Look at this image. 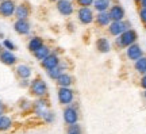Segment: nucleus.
<instances>
[{"label":"nucleus","instance_id":"bb28decb","mask_svg":"<svg viewBox=\"0 0 146 134\" xmlns=\"http://www.w3.org/2000/svg\"><path fill=\"white\" fill-rule=\"evenodd\" d=\"M1 46L4 50H10V52H15L16 50V45L14 43V41H11L10 38H4L1 42Z\"/></svg>","mask_w":146,"mask_h":134},{"label":"nucleus","instance_id":"f8f14e48","mask_svg":"<svg viewBox=\"0 0 146 134\" xmlns=\"http://www.w3.org/2000/svg\"><path fill=\"white\" fill-rule=\"evenodd\" d=\"M15 76L19 80H31L33 76V68L29 64L21 62V64H16L15 65Z\"/></svg>","mask_w":146,"mask_h":134},{"label":"nucleus","instance_id":"ea45409f","mask_svg":"<svg viewBox=\"0 0 146 134\" xmlns=\"http://www.w3.org/2000/svg\"><path fill=\"white\" fill-rule=\"evenodd\" d=\"M134 1H135V3H137V4H138V3H139V0H134Z\"/></svg>","mask_w":146,"mask_h":134},{"label":"nucleus","instance_id":"c03bdc74","mask_svg":"<svg viewBox=\"0 0 146 134\" xmlns=\"http://www.w3.org/2000/svg\"><path fill=\"white\" fill-rule=\"evenodd\" d=\"M70 1H73V0H70Z\"/></svg>","mask_w":146,"mask_h":134},{"label":"nucleus","instance_id":"c9c22d12","mask_svg":"<svg viewBox=\"0 0 146 134\" xmlns=\"http://www.w3.org/2000/svg\"><path fill=\"white\" fill-rule=\"evenodd\" d=\"M47 1H49V3H54V4H56V3H57L58 0H47Z\"/></svg>","mask_w":146,"mask_h":134},{"label":"nucleus","instance_id":"cd10ccee","mask_svg":"<svg viewBox=\"0 0 146 134\" xmlns=\"http://www.w3.org/2000/svg\"><path fill=\"white\" fill-rule=\"evenodd\" d=\"M43 123H46V125H52V123H54L56 122V113L53 111V110H50L49 113L43 117V118L41 119Z\"/></svg>","mask_w":146,"mask_h":134},{"label":"nucleus","instance_id":"aec40b11","mask_svg":"<svg viewBox=\"0 0 146 134\" xmlns=\"http://www.w3.org/2000/svg\"><path fill=\"white\" fill-rule=\"evenodd\" d=\"M73 83H74V77L68 72L62 73V75L56 80V84H57L58 88H70L73 85Z\"/></svg>","mask_w":146,"mask_h":134},{"label":"nucleus","instance_id":"f03ea898","mask_svg":"<svg viewBox=\"0 0 146 134\" xmlns=\"http://www.w3.org/2000/svg\"><path fill=\"white\" fill-rule=\"evenodd\" d=\"M137 41H138V33H137V30H134L131 27L129 30H126L123 34H120L119 37L115 38V45H116V47L126 50L129 46L137 43Z\"/></svg>","mask_w":146,"mask_h":134},{"label":"nucleus","instance_id":"20e7f679","mask_svg":"<svg viewBox=\"0 0 146 134\" xmlns=\"http://www.w3.org/2000/svg\"><path fill=\"white\" fill-rule=\"evenodd\" d=\"M78 118H80V114H78V106H77L76 102H74L73 104H70V106L64 107L62 119H64V123L66 125V126L78 123Z\"/></svg>","mask_w":146,"mask_h":134},{"label":"nucleus","instance_id":"4468645a","mask_svg":"<svg viewBox=\"0 0 146 134\" xmlns=\"http://www.w3.org/2000/svg\"><path fill=\"white\" fill-rule=\"evenodd\" d=\"M142 56H145V53H143V49H142V46L138 42L126 49V57H127V60H130L131 62H135L137 60H139Z\"/></svg>","mask_w":146,"mask_h":134},{"label":"nucleus","instance_id":"412c9836","mask_svg":"<svg viewBox=\"0 0 146 134\" xmlns=\"http://www.w3.org/2000/svg\"><path fill=\"white\" fill-rule=\"evenodd\" d=\"M14 119L8 114H4L0 117V133H7L14 129Z\"/></svg>","mask_w":146,"mask_h":134},{"label":"nucleus","instance_id":"2f4dec72","mask_svg":"<svg viewBox=\"0 0 146 134\" xmlns=\"http://www.w3.org/2000/svg\"><path fill=\"white\" fill-rule=\"evenodd\" d=\"M4 114H7V104L0 99V117H1V115H4Z\"/></svg>","mask_w":146,"mask_h":134},{"label":"nucleus","instance_id":"473e14b6","mask_svg":"<svg viewBox=\"0 0 146 134\" xmlns=\"http://www.w3.org/2000/svg\"><path fill=\"white\" fill-rule=\"evenodd\" d=\"M139 87L145 91L146 89V75H142L141 77H139Z\"/></svg>","mask_w":146,"mask_h":134},{"label":"nucleus","instance_id":"a18cd8bd","mask_svg":"<svg viewBox=\"0 0 146 134\" xmlns=\"http://www.w3.org/2000/svg\"><path fill=\"white\" fill-rule=\"evenodd\" d=\"M145 46H146V43H145Z\"/></svg>","mask_w":146,"mask_h":134},{"label":"nucleus","instance_id":"e433bc0d","mask_svg":"<svg viewBox=\"0 0 146 134\" xmlns=\"http://www.w3.org/2000/svg\"><path fill=\"white\" fill-rule=\"evenodd\" d=\"M0 38H1V39H4V34H3V33H0Z\"/></svg>","mask_w":146,"mask_h":134},{"label":"nucleus","instance_id":"1a4fd4ad","mask_svg":"<svg viewBox=\"0 0 146 134\" xmlns=\"http://www.w3.org/2000/svg\"><path fill=\"white\" fill-rule=\"evenodd\" d=\"M56 10L61 16L64 18H69L73 15L74 12V4L70 0H58L56 3Z\"/></svg>","mask_w":146,"mask_h":134},{"label":"nucleus","instance_id":"dca6fc26","mask_svg":"<svg viewBox=\"0 0 146 134\" xmlns=\"http://www.w3.org/2000/svg\"><path fill=\"white\" fill-rule=\"evenodd\" d=\"M0 62L5 65V67H15L18 64V57L15 52H10V50H4L0 53Z\"/></svg>","mask_w":146,"mask_h":134},{"label":"nucleus","instance_id":"7c9ffc66","mask_svg":"<svg viewBox=\"0 0 146 134\" xmlns=\"http://www.w3.org/2000/svg\"><path fill=\"white\" fill-rule=\"evenodd\" d=\"M138 16H139V21H141L143 25H146V8H141V7H139Z\"/></svg>","mask_w":146,"mask_h":134},{"label":"nucleus","instance_id":"39448f33","mask_svg":"<svg viewBox=\"0 0 146 134\" xmlns=\"http://www.w3.org/2000/svg\"><path fill=\"white\" fill-rule=\"evenodd\" d=\"M74 89L72 87L70 88H58L57 89V100L58 103L66 107V106H70V104L74 103Z\"/></svg>","mask_w":146,"mask_h":134},{"label":"nucleus","instance_id":"a211bd4d","mask_svg":"<svg viewBox=\"0 0 146 134\" xmlns=\"http://www.w3.org/2000/svg\"><path fill=\"white\" fill-rule=\"evenodd\" d=\"M43 45H45V39H43L41 35H33V37H30V39L27 41V50L33 54V53L36 52V50L41 46H43Z\"/></svg>","mask_w":146,"mask_h":134},{"label":"nucleus","instance_id":"9b49d317","mask_svg":"<svg viewBox=\"0 0 146 134\" xmlns=\"http://www.w3.org/2000/svg\"><path fill=\"white\" fill-rule=\"evenodd\" d=\"M16 4L18 3L15 0H3V1H0V16L1 18H12L15 15Z\"/></svg>","mask_w":146,"mask_h":134},{"label":"nucleus","instance_id":"79ce46f5","mask_svg":"<svg viewBox=\"0 0 146 134\" xmlns=\"http://www.w3.org/2000/svg\"><path fill=\"white\" fill-rule=\"evenodd\" d=\"M145 33H146V25H145Z\"/></svg>","mask_w":146,"mask_h":134},{"label":"nucleus","instance_id":"9d476101","mask_svg":"<svg viewBox=\"0 0 146 134\" xmlns=\"http://www.w3.org/2000/svg\"><path fill=\"white\" fill-rule=\"evenodd\" d=\"M110 15L111 22H122L126 21V10L123 8V5L119 3H115L110 7V10L107 11Z\"/></svg>","mask_w":146,"mask_h":134},{"label":"nucleus","instance_id":"4be33fe9","mask_svg":"<svg viewBox=\"0 0 146 134\" xmlns=\"http://www.w3.org/2000/svg\"><path fill=\"white\" fill-rule=\"evenodd\" d=\"M94 22L96 23L98 27L104 29V27H108V25L111 23V19H110L108 12H96V14H95Z\"/></svg>","mask_w":146,"mask_h":134},{"label":"nucleus","instance_id":"5701e85b","mask_svg":"<svg viewBox=\"0 0 146 134\" xmlns=\"http://www.w3.org/2000/svg\"><path fill=\"white\" fill-rule=\"evenodd\" d=\"M52 50H53L52 47L49 46L47 43H45V45H43V46H41V47H39V49H38L36 52H34V53H33V57L35 58L36 61H39V62H41L42 60H45V58H46V57L49 56L50 53H52Z\"/></svg>","mask_w":146,"mask_h":134},{"label":"nucleus","instance_id":"b1692460","mask_svg":"<svg viewBox=\"0 0 146 134\" xmlns=\"http://www.w3.org/2000/svg\"><path fill=\"white\" fill-rule=\"evenodd\" d=\"M111 5H112L111 0H95L94 10L96 11V12H107Z\"/></svg>","mask_w":146,"mask_h":134},{"label":"nucleus","instance_id":"6e6552de","mask_svg":"<svg viewBox=\"0 0 146 134\" xmlns=\"http://www.w3.org/2000/svg\"><path fill=\"white\" fill-rule=\"evenodd\" d=\"M131 29V23L129 21H122V22H111L107 27V31L111 37H119L120 34H123L126 30Z\"/></svg>","mask_w":146,"mask_h":134},{"label":"nucleus","instance_id":"ddd939ff","mask_svg":"<svg viewBox=\"0 0 146 134\" xmlns=\"http://www.w3.org/2000/svg\"><path fill=\"white\" fill-rule=\"evenodd\" d=\"M12 27L18 35H29L31 33V23L29 19H15Z\"/></svg>","mask_w":146,"mask_h":134},{"label":"nucleus","instance_id":"423d86ee","mask_svg":"<svg viewBox=\"0 0 146 134\" xmlns=\"http://www.w3.org/2000/svg\"><path fill=\"white\" fill-rule=\"evenodd\" d=\"M76 16H77V21L83 26H88L91 23H94L95 19L94 10L91 7H78L77 11H76Z\"/></svg>","mask_w":146,"mask_h":134},{"label":"nucleus","instance_id":"7ed1b4c3","mask_svg":"<svg viewBox=\"0 0 146 134\" xmlns=\"http://www.w3.org/2000/svg\"><path fill=\"white\" fill-rule=\"evenodd\" d=\"M50 110H52V107H50V102L47 100V98L34 99V100H33L31 114L35 117V118L42 119Z\"/></svg>","mask_w":146,"mask_h":134},{"label":"nucleus","instance_id":"f704fd0d","mask_svg":"<svg viewBox=\"0 0 146 134\" xmlns=\"http://www.w3.org/2000/svg\"><path fill=\"white\" fill-rule=\"evenodd\" d=\"M138 5H139L141 8H146V0H139Z\"/></svg>","mask_w":146,"mask_h":134},{"label":"nucleus","instance_id":"f257e3e1","mask_svg":"<svg viewBox=\"0 0 146 134\" xmlns=\"http://www.w3.org/2000/svg\"><path fill=\"white\" fill-rule=\"evenodd\" d=\"M29 93L34 99H42L47 98L49 95V85L45 79L41 76H35L34 79L30 80V87H29Z\"/></svg>","mask_w":146,"mask_h":134},{"label":"nucleus","instance_id":"f3484780","mask_svg":"<svg viewBox=\"0 0 146 134\" xmlns=\"http://www.w3.org/2000/svg\"><path fill=\"white\" fill-rule=\"evenodd\" d=\"M68 71V64L65 61H61V64L58 65V67H56L54 69H50V71H47L46 75L47 77L50 79V80H53V81H56L62 73H65Z\"/></svg>","mask_w":146,"mask_h":134},{"label":"nucleus","instance_id":"6ab92c4d","mask_svg":"<svg viewBox=\"0 0 146 134\" xmlns=\"http://www.w3.org/2000/svg\"><path fill=\"white\" fill-rule=\"evenodd\" d=\"M95 47L96 50L102 54H107V53L111 52V42H110L108 38L106 37H99L96 42H95Z\"/></svg>","mask_w":146,"mask_h":134},{"label":"nucleus","instance_id":"72a5a7b5","mask_svg":"<svg viewBox=\"0 0 146 134\" xmlns=\"http://www.w3.org/2000/svg\"><path fill=\"white\" fill-rule=\"evenodd\" d=\"M19 87L21 88H27L30 87V80H19Z\"/></svg>","mask_w":146,"mask_h":134},{"label":"nucleus","instance_id":"37998d69","mask_svg":"<svg viewBox=\"0 0 146 134\" xmlns=\"http://www.w3.org/2000/svg\"><path fill=\"white\" fill-rule=\"evenodd\" d=\"M0 1H3V0H0Z\"/></svg>","mask_w":146,"mask_h":134},{"label":"nucleus","instance_id":"c756f323","mask_svg":"<svg viewBox=\"0 0 146 134\" xmlns=\"http://www.w3.org/2000/svg\"><path fill=\"white\" fill-rule=\"evenodd\" d=\"M95 0H76L78 7H92Z\"/></svg>","mask_w":146,"mask_h":134},{"label":"nucleus","instance_id":"4c0bfd02","mask_svg":"<svg viewBox=\"0 0 146 134\" xmlns=\"http://www.w3.org/2000/svg\"><path fill=\"white\" fill-rule=\"evenodd\" d=\"M3 52V46H1V42H0V53Z\"/></svg>","mask_w":146,"mask_h":134},{"label":"nucleus","instance_id":"c85d7f7f","mask_svg":"<svg viewBox=\"0 0 146 134\" xmlns=\"http://www.w3.org/2000/svg\"><path fill=\"white\" fill-rule=\"evenodd\" d=\"M81 126L80 123H74V125H70V126H66V133H77V134H81Z\"/></svg>","mask_w":146,"mask_h":134},{"label":"nucleus","instance_id":"0eeeda50","mask_svg":"<svg viewBox=\"0 0 146 134\" xmlns=\"http://www.w3.org/2000/svg\"><path fill=\"white\" fill-rule=\"evenodd\" d=\"M61 56H60V53L57 50H52V53L49 54V56L45 58V60H42L39 64H41V68L43 71H50V69H54L56 67H58L60 64H61Z\"/></svg>","mask_w":146,"mask_h":134},{"label":"nucleus","instance_id":"393cba45","mask_svg":"<svg viewBox=\"0 0 146 134\" xmlns=\"http://www.w3.org/2000/svg\"><path fill=\"white\" fill-rule=\"evenodd\" d=\"M18 108L19 111L23 114L27 113H31V108H33V100H30L29 98H22L18 100Z\"/></svg>","mask_w":146,"mask_h":134},{"label":"nucleus","instance_id":"a878e982","mask_svg":"<svg viewBox=\"0 0 146 134\" xmlns=\"http://www.w3.org/2000/svg\"><path fill=\"white\" fill-rule=\"evenodd\" d=\"M134 71L138 75H146V56H142L139 60L134 62Z\"/></svg>","mask_w":146,"mask_h":134},{"label":"nucleus","instance_id":"58836bf2","mask_svg":"<svg viewBox=\"0 0 146 134\" xmlns=\"http://www.w3.org/2000/svg\"><path fill=\"white\" fill-rule=\"evenodd\" d=\"M142 95H143V98L146 99V89H145V91H143V93H142Z\"/></svg>","mask_w":146,"mask_h":134},{"label":"nucleus","instance_id":"2eb2a0df","mask_svg":"<svg viewBox=\"0 0 146 134\" xmlns=\"http://www.w3.org/2000/svg\"><path fill=\"white\" fill-rule=\"evenodd\" d=\"M31 15V7L27 1H21L16 4L15 10V19H29V16Z\"/></svg>","mask_w":146,"mask_h":134},{"label":"nucleus","instance_id":"a19ab883","mask_svg":"<svg viewBox=\"0 0 146 134\" xmlns=\"http://www.w3.org/2000/svg\"><path fill=\"white\" fill-rule=\"evenodd\" d=\"M66 134H77V133H66Z\"/></svg>","mask_w":146,"mask_h":134}]
</instances>
